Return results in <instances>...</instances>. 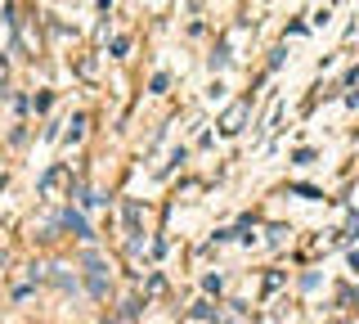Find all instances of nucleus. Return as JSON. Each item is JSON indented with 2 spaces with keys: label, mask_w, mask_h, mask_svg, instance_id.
Listing matches in <instances>:
<instances>
[{
  "label": "nucleus",
  "mask_w": 359,
  "mask_h": 324,
  "mask_svg": "<svg viewBox=\"0 0 359 324\" xmlns=\"http://www.w3.org/2000/svg\"><path fill=\"white\" fill-rule=\"evenodd\" d=\"M86 284H90V293H95V297H108L112 275H108V266L99 261V257H86Z\"/></svg>",
  "instance_id": "nucleus-1"
},
{
  "label": "nucleus",
  "mask_w": 359,
  "mask_h": 324,
  "mask_svg": "<svg viewBox=\"0 0 359 324\" xmlns=\"http://www.w3.org/2000/svg\"><path fill=\"white\" fill-rule=\"evenodd\" d=\"M247 113H252V104H229L220 117V136H238V131L247 127Z\"/></svg>",
  "instance_id": "nucleus-2"
},
{
  "label": "nucleus",
  "mask_w": 359,
  "mask_h": 324,
  "mask_svg": "<svg viewBox=\"0 0 359 324\" xmlns=\"http://www.w3.org/2000/svg\"><path fill=\"white\" fill-rule=\"evenodd\" d=\"M63 226L76 234V239H95V234H90V226H86V216H76V212H63Z\"/></svg>",
  "instance_id": "nucleus-3"
},
{
  "label": "nucleus",
  "mask_w": 359,
  "mask_h": 324,
  "mask_svg": "<svg viewBox=\"0 0 359 324\" xmlns=\"http://www.w3.org/2000/svg\"><path fill=\"white\" fill-rule=\"evenodd\" d=\"M63 181H67V171H63V167H54V171H50V176H45V189H59Z\"/></svg>",
  "instance_id": "nucleus-4"
},
{
  "label": "nucleus",
  "mask_w": 359,
  "mask_h": 324,
  "mask_svg": "<svg viewBox=\"0 0 359 324\" xmlns=\"http://www.w3.org/2000/svg\"><path fill=\"white\" fill-rule=\"evenodd\" d=\"M81 127H86V117H72V131H67V144H76V140H81Z\"/></svg>",
  "instance_id": "nucleus-5"
}]
</instances>
